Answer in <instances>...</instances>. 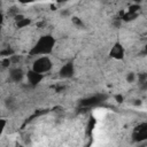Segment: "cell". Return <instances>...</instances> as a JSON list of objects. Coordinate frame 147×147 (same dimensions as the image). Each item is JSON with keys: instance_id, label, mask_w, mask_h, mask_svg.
I'll list each match as a JSON object with an SVG mask.
<instances>
[{"instance_id": "6da1fadb", "label": "cell", "mask_w": 147, "mask_h": 147, "mask_svg": "<svg viewBox=\"0 0 147 147\" xmlns=\"http://www.w3.org/2000/svg\"><path fill=\"white\" fill-rule=\"evenodd\" d=\"M52 67V62L49 61V59H47L46 56H40L38 57L34 62H33V67H32V70L38 72V74H44L45 71H48Z\"/></svg>"}]
</instances>
